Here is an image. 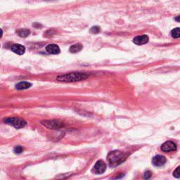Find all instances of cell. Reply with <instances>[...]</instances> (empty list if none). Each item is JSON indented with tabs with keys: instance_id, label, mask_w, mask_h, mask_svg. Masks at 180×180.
<instances>
[{
	"instance_id": "cell-1",
	"label": "cell",
	"mask_w": 180,
	"mask_h": 180,
	"mask_svg": "<svg viewBox=\"0 0 180 180\" xmlns=\"http://www.w3.org/2000/svg\"><path fill=\"white\" fill-rule=\"evenodd\" d=\"M127 158V154L120 151L116 150L110 152L107 156L108 165L110 167H116L124 162Z\"/></svg>"
},
{
	"instance_id": "cell-2",
	"label": "cell",
	"mask_w": 180,
	"mask_h": 180,
	"mask_svg": "<svg viewBox=\"0 0 180 180\" xmlns=\"http://www.w3.org/2000/svg\"><path fill=\"white\" fill-rule=\"evenodd\" d=\"M89 77V75L85 73L81 72H74L66 73V74L58 75L57 77V80L60 82H77L84 80Z\"/></svg>"
},
{
	"instance_id": "cell-3",
	"label": "cell",
	"mask_w": 180,
	"mask_h": 180,
	"mask_svg": "<svg viewBox=\"0 0 180 180\" xmlns=\"http://www.w3.org/2000/svg\"><path fill=\"white\" fill-rule=\"evenodd\" d=\"M4 122L7 124L11 125L16 129H20L26 125V122L23 119L20 118H9L4 120Z\"/></svg>"
},
{
	"instance_id": "cell-4",
	"label": "cell",
	"mask_w": 180,
	"mask_h": 180,
	"mask_svg": "<svg viewBox=\"0 0 180 180\" xmlns=\"http://www.w3.org/2000/svg\"><path fill=\"white\" fill-rule=\"evenodd\" d=\"M106 169V164L103 160H98L95 163V166L92 169V172L94 173L97 174V175H101L103 174Z\"/></svg>"
},
{
	"instance_id": "cell-5",
	"label": "cell",
	"mask_w": 180,
	"mask_h": 180,
	"mask_svg": "<svg viewBox=\"0 0 180 180\" xmlns=\"http://www.w3.org/2000/svg\"><path fill=\"white\" fill-rule=\"evenodd\" d=\"M161 150L164 152L175 151L177 150V145H176L175 142L167 141L161 146Z\"/></svg>"
},
{
	"instance_id": "cell-6",
	"label": "cell",
	"mask_w": 180,
	"mask_h": 180,
	"mask_svg": "<svg viewBox=\"0 0 180 180\" xmlns=\"http://www.w3.org/2000/svg\"><path fill=\"white\" fill-rule=\"evenodd\" d=\"M43 125L47 127V128L49 129H58L63 126V124L61 123L58 122V121L55 120H46L42 122Z\"/></svg>"
},
{
	"instance_id": "cell-7",
	"label": "cell",
	"mask_w": 180,
	"mask_h": 180,
	"mask_svg": "<svg viewBox=\"0 0 180 180\" xmlns=\"http://www.w3.org/2000/svg\"><path fill=\"white\" fill-rule=\"evenodd\" d=\"M166 161L167 159L165 156H161V155H158V156H154V158H153L152 163L154 166L161 167L165 164Z\"/></svg>"
},
{
	"instance_id": "cell-8",
	"label": "cell",
	"mask_w": 180,
	"mask_h": 180,
	"mask_svg": "<svg viewBox=\"0 0 180 180\" xmlns=\"http://www.w3.org/2000/svg\"><path fill=\"white\" fill-rule=\"evenodd\" d=\"M149 40V38L147 35H139V36L135 37L133 39V42L136 44L137 45H145Z\"/></svg>"
},
{
	"instance_id": "cell-9",
	"label": "cell",
	"mask_w": 180,
	"mask_h": 180,
	"mask_svg": "<svg viewBox=\"0 0 180 180\" xmlns=\"http://www.w3.org/2000/svg\"><path fill=\"white\" fill-rule=\"evenodd\" d=\"M11 49L12 51L18 54V55H23L25 53V51H26L25 47L21 45H19V44H15V45H12Z\"/></svg>"
},
{
	"instance_id": "cell-10",
	"label": "cell",
	"mask_w": 180,
	"mask_h": 180,
	"mask_svg": "<svg viewBox=\"0 0 180 180\" xmlns=\"http://www.w3.org/2000/svg\"><path fill=\"white\" fill-rule=\"evenodd\" d=\"M46 50L49 54H58L60 53V48L58 47V45L55 44H50L48 45L46 47Z\"/></svg>"
},
{
	"instance_id": "cell-11",
	"label": "cell",
	"mask_w": 180,
	"mask_h": 180,
	"mask_svg": "<svg viewBox=\"0 0 180 180\" xmlns=\"http://www.w3.org/2000/svg\"><path fill=\"white\" fill-rule=\"evenodd\" d=\"M31 86H32V84L28 82H20L18 83L17 85H16V88L18 90H23L28 89Z\"/></svg>"
},
{
	"instance_id": "cell-12",
	"label": "cell",
	"mask_w": 180,
	"mask_h": 180,
	"mask_svg": "<svg viewBox=\"0 0 180 180\" xmlns=\"http://www.w3.org/2000/svg\"><path fill=\"white\" fill-rule=\"evenodd\" d=\"M82 49V45L81 44H75V45H73L70 47V51L71 53L75 54L77 53V52L80 51Z\"/></svg>"
},
{
	"instance_id": "cell-13",
	"label": "cell",
	"mask_w": 180,
	"mask_h": 180,
	"mask_svg": "<svg viewBox=\"0 0 180 180\" xmlns=\"http://www.w3.org/2000/svg\"><path fill=\"white\" fill-rule=\"evenodd\" d=\"M30 31L28 29H20L17 31V34L19 35L20 37H26L30 35Z\"/></svg>"
},
{
	"instance_id": "cell-14",
	"label": "cell",
	"mask_w": 180,
	"mask_h": 180,
	"mask_svg": "<svg viewBox=\"0 0 180 180\" xmlns=\"http://www.w3.org/2000/svg\"><path fill=\"white\" fill-rule=\"evenodd\" d=\"M171 35L173 38H179L180 37V29L176 28L171 31Z\"/></svg>"
},
{
	"instance_id": "cell-15",
	"label": "cell",
	"mask_w": 180,
	"mask_h": 180,
	"mask_svg": "<svg viewBox=\"0 0 180 180\" xmlns=\"http://www.w3.org/2000/svg\"><path fill=\"white\" fill-rule=\"evenodd\" d=\"M23 151V148L22 146H17L14 148V152L16 154H21Z\"/></svg>"
},
{
	"instance_id": "cell-16",
	"label": "cell",
	"mask_w": 180,
	"mask_h": 180,
	"mask_svg": "<svg viewBox=\"0 0 180 180\" xmlns=\"http://www.w3.org/2000/svg\"><path fill=\"white\" fill-rule=\"evenodd\" d=\"M91 33H94V34H97V33H99L100 31H101V29L99 26H93L92 28H91Z\"/></svg>"
},
{
	"instance_id": "cell-17",
	"label": "cell",
	"mask_w": 180,
	"mask_h": 180,
	"mask_svg": "<svg viewBox=\"0 0 180 180\" xmlns=\"http://www.w3.org/2000/svg\"><path fill=\"white\" fill-rule=\"evenodd\" d=\"M152 177V172L151 171H146L144 175V178L145 179H148Z\"/></svg>"
},
{
	"instance_id": "cell-18",
	"label": "cell",
	"mask_w": 180,
	"mask_h": 180,
	"mask_svg": "<svg viewBox=\"0 0 180 180\" xmlns=\"http://www.w3.org/2000/svg\"><path fill=\"white\" fill-rule=\"evenodd\" d=\"M179 168L180 167H178L177 169H175V171H174V172H173V176L175 177H176V178H179V177H180V172H179Z\"/></svg>"
},
{
	"instance_id": "cell-19",
	"label": "cell",
	"mask_w": 180,
	"mask_h": 180,
	"mask_svg": "<svg viewBox=\"0 0 180 180\" xmlns=\"http://www.w3.org/2000/svg\"><path fill=\"white\" fill-rule=\"evenodd\" d=\"M2 35H3V31L2 30L1 28H0V38H1L2 37Z\"/></svg>"
},
{
	"instance_id": "cell-20",
	"label": "cell",
	"mask_w": 180,
	"mask_h": 180,
	"mask_svg": "<svg viewBox=\"0 0 180 180\" xmlns=\"http://www.w3.org/2000/svg\"><path fill=\"white\" fill-rule=\"evenodd\" d=\"M179 16H177V17H176V18H175V20H177V22H179Z\"/></svg>"
}]
</instances>
